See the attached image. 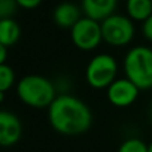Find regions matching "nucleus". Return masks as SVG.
Instances as JSON below:
<instances>
[{"label":"nucleus","instance_id":"nucleus-1","mask_svg":"<svg viewBox=\"0 0 152 152\" xmlns=\"http://www.w3.org/2000/svg\"><path fill=\"white\" fill-rule=\"evenodd\" d=\"M48 120L59 134L79 135L91 127L92 112L77 96L61 92L48 107Z\"/></svg>","mask_w":152,"mask_h":152},{"label":"nucleus","instance_id":"nucleus-2","mask_svg":"<svg viewBox=\"0 0 152 152\" xmlns=\"http://www.w3.org/2000/svg\"><path fill=\"white\" fill-rule=\"evenodd\" d=\"M16 94L23 103L36 108H48L58 96L55 83L37 74L23 76L16 84Z\"/></svg>","mask_w":152,"mask_h":152},{"label":"nucleus","instance_id":"nucleus-3","mask_svg":"<svg viewBox=\"0 0 152 152\" xmlns=\"http://www.w3.org/2000/svg\"><path fill=\"white\" fill-rule=\"evenodd\" d=\"M126 77L139 89L152 88V48L135 45L127 51L123 60Z\"/></svg>","mask_w":152,"mask_h":152},{"label":"nucleus","instance_id":"nucleus-4","mask_svg":"<svg viewBox=\"0 0 152 152\" xmlns=\"http://www.w3.org/2000/svg\"><path fill=\"white\" fill-rule=\"evenodd\" d=\"M118 75V61L110 53H96L88 61L86 68V80L94 88L108 87Z\"/></svg>","mask_w":152,"mask_h":152},{"label":"nucleus","instance_id":"nucleus-5","mask_svg":"<svg viewBox=\"0 0 152 152\" xmlns=\"http://www.w3.org/2000/svg\"><path fill=\"white\" fill-rule=\"evenodd\" d=\"M100 24L103 40H105L108 44L126 45L131 42L135 35L134 20L128 15L112 13L100 21Z\"/></svg>","mask_w":152,"mask_h":152},{"label":"nucleus","instance_id":"nucleus-6","mask_svg":"<svg viewBox=\"0 0 152 152\" xmlns=\"http://www.w3.org/2000/svg\"><path fill=\"white\" fill-rule=\"evenodd\" d=\"M71 39L76 47L81 50H92L103 40L102 24L95 19L81 16L71 27Z\"/></svg>","mask_w":152,"mask_h":152},{"label":"nucleus","instance_id":"nucleus-7","mask_svg":"<svg viewBox=\"0 0 152 152\" xmlns=\"http://www.w3.org/2000/svg\"><path fill=\"white\" fill-rule=\"evenodd\" d=\"M139 91L129 79L119 77L107 87V97L116 107H128L137 99Z\"/></svg>","mask_w":152,"mask_h":152},{"label":"nucleus","instance_id":"nucleus-8","mask_svg":"<svg viewBox=\"0 0 152 152\" xmlns=\"http://www.w3.org/2000/svg\"><path fill=\"white\" fill-rule=\"evenodd\" d=\"M21 136V121L18 115L7 110H0V145L10 147Z\"/></svg>","mask_w":152,"mask_h":152},{"label":"nucleus","instance_id":"nucleus-9","mask_svg":"<svg viewBox=\"0 0 152 152\" xmlns=\"http://www.w3.org/2000/svg\"><path fill=\"white\" fill-rule=\"evenodd\" d=\"M116 5L118 0H81L80 7L87 18L102 21L115 13Z\"/></svg>","mask_w":152,"mask_h":152},{"label":"nucleus","instance_id":"nucleus-10","mask_svg":"<svg viewBox=\"0 0 152 152\" xmlns=\"http://www.w3.org/2000/svg\"><path fill=\"white\" fill-rule=\"evenodd\" d=\"M52 18L58 26L71 28L81 18V7L72 1H61L55 5L52 11Z\"/></svg>","mask_w":152,"mask_h":152},{"label":"nucleus","instance_id":"nucleus-11","mask_svg":"<svg viewBox=\"0 0 152 152\" xmlns=\"http://www.w3.org/2000/svg\"><path fill=\"white\" fill-rule=\"evenodd\" d=\"M21 29L13 18L0 19V43L5 47L15 44L19 40Z\"/></svg>","mask_w":152,"mask_h":152},{"label":"nucleus","instance_id":"nucleus-12","mask_svg":"<svg viewBox=\"0 0 152 152\" xmlns=\"http://www.w3.org/2000/svg\"><path fill=\"white\" fill-rule=\"evenodd\" d=\"M126 8L132 20L144 21L152 15V0H127Z\"/></svg>","mask_w":152,"mask_h":152},{"label":"nucleus","instance_id":"nucleus-13","mask_svg":"<svg viewBox=\"0 0 152 152\" xmlns=\"http://www.w3.org/2000/svg\"><path fill=\"white\" fill-rule=\"evenodd\" d=\"M15 71L7 63L0 64V92H5L15 83Z\"/></svg>","mask_w":152,"mask_h":152},{"label":"nucleus","instance_id":"nucleus-14","mask_svg":"<svg viewBox=\"0 0 152 152\" xmlns=\"http://www.w3.org/2000/svg\"><path fill=\"white\" fill-rule=\"evenodd\" d=\"M118 152H148V145L137 137H129L121 143Z\"/></svg>","mask_w":152,"mask_h":152},{"label":"nucleus","instance_id":"nucleus-15","mask_svg":"<svg viewBox=\"0 0 152 152\" xmlns=\"http://www.w3.org/2000/svg\"><path fill=\"white\" fill-rule=\"evenodd\" d=\"M18 5L16 0H0V19L12 18Z\"/></svg>","mask_w":152,"mask_h":152},{"label":"nucleus","instance_id":"nucleus-16","mask_svg":"<svg viewBox=\"0 0 152 152\" xmlns=\"http://www.w3.org/2000/svg\"><path fill=\"white\" fill-rule=\"evenodd\" d=\"M142 31H143V35H144L148 40H151L152 42V15L143 21Z\"/></svg>","mask_w":152,"mask_h":152},{"label":"nucleus","instance_id":"nucleus-17","mask_svg":"<svg viewBox=\"0 0 152 152\" xmlns=\"http://www.w3.org/2000/svg\"><path fill=\"white\" fill-rule=\"evenodd\" d=\"M19 7L23 8H35L42 3V0H16Z\"/></svg>","mask_w":152,"mask_h":152},{"label":"nucleus","instance_id":"nucleus-18","mask_svg":"<svg viewBox=\"0 0 152 152\" xmlns=\"http://www.w3.org/2000/svg\"><path fill=\"white\" fill-rule=\"evenodd\" d=\"M7 56H8L7 47H5V45H3L1 43H0V64L5 63V60H7Z\"/></svg>","mask_w":152,"mask_h":152},{"label":"nucleus","instance_id":"nucleus-19","mask_svg":"<svg viewBox=\"0 0 152 152\" xmlns=\"http://www.w3.org/2000/svg\"><path fill=\"white\" fill-rule=\"evenodd\" d=\"M4 100V92H0V103Z\"/></svg>","mask_w":152,"mask_h":152},{"label":"nucleus","instance_id":"nucleus-20","mask_svg":"<svg viewBox=\"0 0 152 152\" xmlns=\"http://www.w3.org/2000/svg\"><path fill=\"white\" fill-rule=\"evenodd\" d=\"M148 152H152V142L148 144Z\"/></svg>","mask_w":152,"mask_h":152},{"label":"nucleus","instance_id":"nucleus-21","mask_svg":"<svg viewBox=\"0 0 152 152\" xmlns=\"http://www.w3.org/2000/svg\"><path fill=\"white\" fill-rule=\"evenodd\" d=\"M150 118H151V120H152V105H151V108H150Z\"/></svg>","mask_w":152,"mask_h":152}]
</instances>
